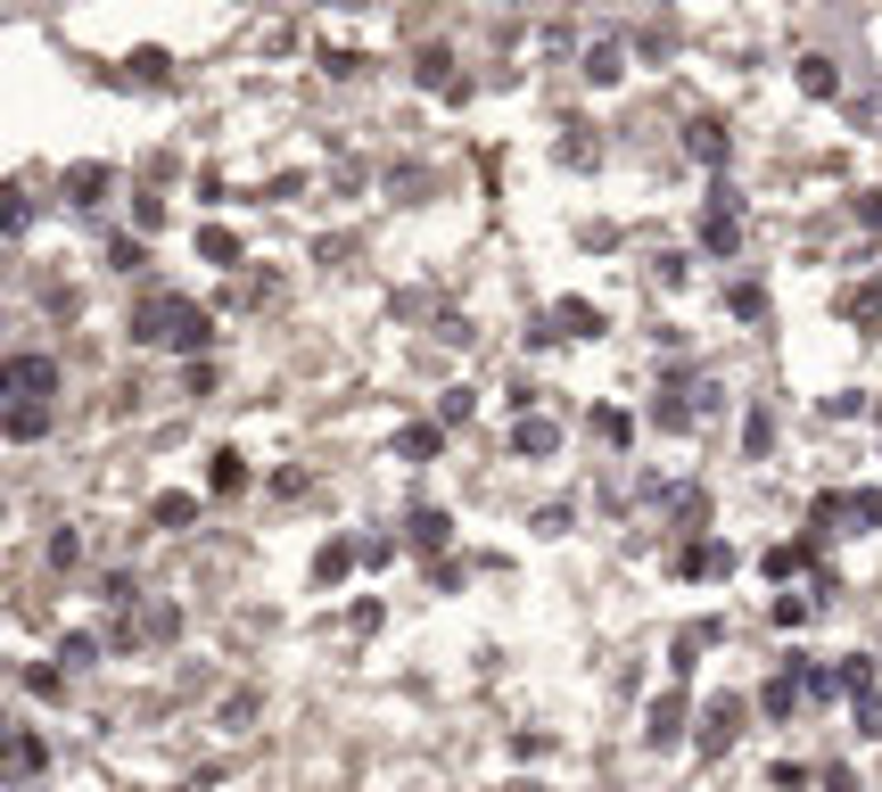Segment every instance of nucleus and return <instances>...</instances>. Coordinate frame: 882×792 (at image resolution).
I'll use <instances>...</instances> for the list:
<instances>
[{
  "mask_svg": "<svg viewBox=\"0 0 882 792\" xmlns=\"http://www.w3.org/2000/svg\"><path fill=\"white\" fill-rule=\"evenodd\" d=\"M0 388H9V396H50L58 388V363L50 356H9V363H0Z\"/></svg>",
  "mask_w": 882,
  "mask_h": 792,
  "instance_id": "2",
  "label": "nucleus"
},
{
  "mask_svg": "<svg viewBox=\"0 0 882 792\" xmlns=\"http://www.w3.org/2000/svg\"><path fill=\"white\" fill-rule=\"evenodd\" d=\"M734 240H742V224H734V207H717V215H710V248H717V256H734Z\"/></svg>",
  "mask_w": 882,
  "mask_h": 792,
  "instance_id": "13",
  "label": "nucleus"
},
{
  "mask_svg": "<svg viewBox=\"0 0 882 792\" xmlns=\"http://www.w3.org/2000/svg\"><path fill=\"white\" fill-rule=\"evenodd\" d=\"M849 314H858V322H882V281H866L858 298H849Z\"/></svg>",
  "mask_w": 882,
  "mask_h": 792,
  "instance_id": "20",
  "label": "nucleus"
},
{
  "mask_svg": "<svg viewBox=\"0 0 882 792\" xmlns=\"http://www.w3.org/2000/svg\"><path fill=\"white\" fill-rule=\"evenodd\" d=\"M561 322H569V339H594V331H602V314H594V305H578V298L561 305Z\"/></svg>",
  "mask_w": 882,
  "mask_h": 792,
  "instance_id": "15",
  "label": "nucleus"
},
{
  "mask_svg": "<svg viewBox=\"0 0 882 792\" xmlns=\"http://www.w3.org/2000/svg\"><path fill=\"white\" fill-rule=\"evenodd\" d=\"M792 569H808V545H768V578H792Z\"/></svg>",
  "mask_w": 882,
  "mask_h": 792,
  "instance_id": "14",
  "label": "nucleus"
},
{
  "mask_svg": "<svg viewBox=\"0 0 882 792\" xmlns=\"http://www.w3.org/2000/svg\"><path fill=\"white\" fill-rule=\"evenodd\" d=\"M67 190H75V207H99V190H108V166H75V173H67Z\"/></svg>",
  "mask_w": 882,
  "mask_h": 792,
  "instance_id": "12",
  "label": "nucleus"
},
{
  "mask_svg": "<svg viewBox=\"0 0 882 792\" xmlns=\"http://www.w3.org/2000/svg\"><path fill=\"white\" fill-rule=\"evenodd\" d=\"M742 437H751V454H768V437H775V413H768V405L751 413V430H742Z\"/></svg>",
  "mask_w": 882,
  "mask_h": 792,
  "instance_id": "23",
  "label": "nucleus"
},
{
  "mask_svg": "<svg viewBox=\"0 0 882 792\" xmlns=\"http://www.w3.org/2000/svg\"><path fill=\"white\" fill-rule=\"evenodd\" d=\"M190 512H198V495H157V520H166V528H182Z\"/></svg>",
  "mask_w": 882,
  "mask_h": 792,
  "instance_id": "18",
  "label": "nucleus"
},
{
  "mask_svg": "<svg viewBox=\"0 0 882 792\" xmlns=\"http://www.w3.org/2000/svg\"><path fill=\"white\" fill-rule=\"evenodd\" d=\"M511 446H520V454H553V446H561V430H553V421H536V413H520Z\"/></svg>",
  "mask_w": 882,
  "mask_h": 792,
  "instance_id": "7",
  "label": "nucleus"
},
{
  "mask_svg": "<svg viewBox=\"0 0 882 792\" xmlns=\"http://www.w3.org/2000/svg\"><path fill=\"white\" fill-rule=\"evenodd\" d=\"M808 620V595H775V627H800Z\"/></svg>",
  "mask_w": 882,
  "mask_h": 792,
  "instance_id": "22",
  "label": "nucleus"
},
{
  "mask_svg": "<svg viewBox=\"0 0 882 792\" xmlns=\"http://www.w3.org/2000/svg\"><path fill=\"white\" fill-rule=\"evenodd\" d=\"M849 512H858V520H874V528H882V488H858V495H849Z\"/></svg>",
  "mask_w": 882,
  "mask_h": 792,
  "instance_id": "24",
  "label": "nucleus"
},
{
  "mask_svg": "<svg viewBox=\"0 0 882 792\" xmlns=\"http://www.w3.org/2000/svg\"><path fill=\"white\" fill-rule=\"evenodd\" d=\"M132 339H149V347H182V356H207L215 322L198 314L190 298H149L141 314H132Z\"/></svg>",
  "mask_w": 882,
  "mask_h": 792,
  "instance_id": "1",
  "label": "nucleus"
},
{
  "mask_svg": "<svg viewBox=\"0 0 882 792\" xmlns=\"http://www.w3.org/2000/svg\"><path fill=\"white\" fill-rule=\"evenodd\" d=\"M676 718H685V701H652V718H643V735H652V743H676Z\"/></svg>",
  "mask_w": 882,
  "mask_h": 792,
  "instance_id": "11",
  "label": "nucleus"
},
{
  "mask_svg": "<svg viewBox=\"0 0 882 792\" xmlns=\"http://www.w3.org/2000/svg\"><path fill=\"white\" fill-rule=\"evenodd\" d=\"M198 248H207L215 264H240V240H231V231H198Z\"/></svg>",
  "mask_w": 882,
  "mask_h": 792,
  "instance_id": "19",
  "label": "nucleus"
},
{
  "mask_svg": "<svg viewBox=\"0 0 882 792\" xmlns=\"http://www.w3.org/2000/svg\"><path fill=\"white\" fill-rule=\"evenodd\" d=\"M742 735V701H710V710H701V752H726V743Z\"/></svg>",
  "mask_w": 882,
  "mask_h": 792,
  "instance_id": "3",
  "label": "nucleus"
},
{
  "mask_svg": "<svg viewBox=\"0 0 882 792\" xmlns=\"http://www.w3.org/2000/svg\"><path fill=\"white\" fill-rule=\"evenodd\" d=\"M207 488H215V495H240V488H247V463H240V454H231V446H223V454H215V471H207Z\"/></svg>",
  "mask_w": 882,
  "mask_h": 792,
  "instance_id": "9",
  "label": "nucleus"
},
{
  "mask_svg": "<svg viewBox=\"0 0 882 792\" xmlns=\"http://www.w3.org/2000/svg\"><path fill=\"white\" fill-rule=\"evenodd\" d=\"M808 694V677H800V669H775V677H768V694H759V710H768V718H792V701H800Z\"/></svg>",
  "mask_w": 882,
  "mask_h": 792,
  "instance_id": "5",
  "label": "nucleus"
},
{
  "mask_svg": "<svg viewBox=\"0 0 882 792\" xmlns=\"http://www.w3.org/2000/svg\"><path fill=\"white\" fill-rule=\"evenodd\" d=\"M41 430H50V396H17V405H9V437H17V446H34Z\"/></svg>",
  "mask_w": 882,
  "mask_h": 792,
  "instance_id": "4",
  "label": "nucleus"
},
{
  "mask_svg": "<svg viewBox=\"0 0 882 792\" xmlns=\"http://www.w3.org/2000/svg\"><path fill=\"white\" fill-rule=\"evenodd\" d=\"M717 569H734V553L717 545V537H693V545H685V578H717Z\"/></svg>",
  "mask_w": 882,
  "mask_h": 792,
  "instance_id": "6",
  "label": "nucleus"
},
{
  "mask_svg": "<svg viewBox=\"0 0 882 792\" xmlns=\"http://www.w3.org/2000/svg\"><path fill=\"white\" fill-rule=\"evenodd\" d=\"M9 768L34 776V768H41V735H17V743H9Z\"/></svg>",
  "mask_w": 882,
  "mask_h": 792,
  "instance_id": "17",
  "label": "nucleus"
},
{
  "mask_svg": "<svg viewBox=\"0 0 882 792\" xmlns=\"http://www.w3.org/2000/svg\"><path fill=\"white\" fill-rule=\"evenodd\" d=\"M404 528H413V545H421V553H446V528H454V520H446V512H413Z\"/></svg>",
  "mask_w": 882,
  "mask_h": 792,
  "instance_id": "8",
  "label": "nucleus"
},
{
  "mask_svg": "<svg viewBox=\"0 0 882 792\" xmlns=\"http://www.w3.org/2000/svg\"><path fill=\"white\" fill-rule=\"evenodd\" d=\"M858 735H882V701L874 694H858Z\"/></svg>",
  "mask_w": 882,
  "mask_h": 792,
  "instance_id": "25",
  "label": "nucleus"
},
{
  "mask_svg": "<svg viewBox=\"0 0 882 792\" xmlns=\"http://www.w3.org/2000/svg\"><path fill=\"white\" fill-rule=\"evenodd\" d=\"M800 83H808L817 99H825V92H833V58H808V67H800Z\"/></svg>",
  "mask_w": 882,
  "mask_h": 792,
  "instance_id": "21",
  "label": "nucleus"
},
{
  "mask_svg": "<svg viewBox=\"0 0 882 792\" xmlns=\"http://www.w3.org/2000/svg\"><path fill=\"white\" fill-rule=\"evenodd\" d=\"M396 454H404V463H430L437 454V421H413V430L396 437Z\"/></svg>",
  "mask_w": 882,
  "mask_h": 792,
  "instance_id": "10",
  "label": "nucleus"
},
{
  "mask_svg": "<svg viewBox=\"0 0 882 792\" xmlns=\"http://www.w3.org/2000/svg\"><path fill=\"white\" fill-rule=\"evenodd\" d=\"M693 157H701V166H717V157H726V132H717V124H693Z\"/></svg>",
  "mask_w": 882,
  "mask_h": 792,
  "instance_id": "16",
  "label": "nucleus"
}]
</instances>
